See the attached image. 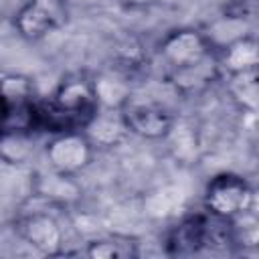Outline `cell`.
I'll list each match as a JSON object with an SVG mask.
<instances>
[{"mask_svg": "<svg viewBox=\"0 0 259 259\" xmlns=\"http://www.w3.org/2000/svg\"><path fill=\"white\" fill-rule=\"evenodd\" d=\"M235 245L233 221L208 210L182 219L166 237L168 255H196L204 249L217 251Z\"/></svg>", "mask_w": 259, "mask_h": 259, "instance_id": "6da1fadb", "label": "cell"}, {"mask_svg": "<svg viewBox=\"0 0 259 259\" xmlns=\"http://www.w3.org/2000/svg\"><path fill=\"white\" fill-rule=\"evenodd\" d=\"M253 206V190L249 182L231 172L217 174L204 188V208L223 219H237Z\"/></svg>", "mask_w": 259, "mask_h": 259, "instance_id": "7a4b0ae2", "label": "cell"}, {"mask_svg": "<svg viewBox=\"0 0 259 259\" xmlns=\"http://www.w3.org/2000/svg\"><path fill=\"white\" fill-rule=\"evenodd\" d=\"M67 20L65 0H26L16 16L14 26L26 40H40Z\"/></svg>", "mask_w": 259, "mask_h": 259, "instance_id": "3957f363", "label": "cell"}, {"mask_svg": "<svg viewBox=\"0 0 259 259\" xmlns=\"http://www.w3.org/2000/svg\"><path fill=\"white\" fill-rule=\"evenodd\" d=\"M127 132L146 140H164L174 127V115L156 101H130L119 109Z\"/></svg>", "mask_w": 259, "mask_h": 259, "instance_id": "277c9868", "label": "cell"}, {"mask_svg": "<svg viewBox=\"0 0 259 259\" xmlns=\"http://www.w3.org/2000/svg\"><path fill=\"white\" fill-rule=\"evenodd\" d=\"M93 144L85 132H65L55 134L47 146V160L51 170L77 176L83 168L89 166L93 158Z\"/></svg>", "mask_w": 259, "mask_h": 259, "instance_id": "5b68a950", "label": "cell"}, {"mask_svg": "<svg viewBox=\"0 0 259 259\" xmlns=\"http://www.w3.org/2000/svg\"><path fill=\"white\" fill-rule=\"evenodd\" d=\"M212 51L214 49L206 40L204 32L194 30V28L172 30L162 38V42L158 47L160 59H162V63L166 65L168 71L192 65V63L204 59L206 55H210Z\"/></svg>", "mask_w": 259, "mask_h": 259, "instance_id": "8992f818", "label": "cell"}, {"mask_svg": "<svg viewBox=\"0 0 259 259\" xmlns=\"http://www.w3.org/2000/svg\"><path fill=\"white\" fill-rule=\"evenodd\" d=\"M18 235L45 255L63 253V231L57 217L49 208L26 210L18 219Z\"/></svg>", "mask_w": 259, "mask_h": 259, "instance_id": "52a82bcc", "label": "cell"}, {"mask_svg": "<svg viewBox=\"0 0 259 259\" xmlns=\"http://www.w3.org/2000/svg\"><path fill=\"white\" fill-rule=\"evenodd\" d=\"M219 75H221V67H219L217 51H212L210 55H206L204 59H200L192 65L168 71L170 83L182 95H196V93L204 91L208 85H212V81H217Z\"/></svg>", "mask_w": 259, "mask_h": 259, "instance_id": "ba28073f", "label": "cell"}, {"mask_svg": "<svg viewBox=\"0 0 259 259\" xmlns=\"http://www.w3.org/2000/svg\"><path fill=\"white\" fill-rule=\"evenodd\" d=\"M217 59H219L221 71H225L227 75L257 69V65H259V47H257L255 36L253 34H243V36L231 40L229 45H225L217 51Z\"/></svg>", "mask_w": 259, "mask_h": 259, "instance_id": "9c48e42d", "label": "cell"}, {"mask_svg": "<svg viewBox=\"0 0 259 259\" xmlns=\"http://www.w3.org/2000/svg\"><path fill=\"white\" fill-rule=\"evenodd\" d=\"M83 132L93 146L107 148V146H115L117 142H121L123 136L127 134V127L123 123L119 109H101L99 107Z\"/></svg>", "mask_w": 259, "mask_h": 259, "instance_id": "30bf717a", "label": "cell"}, {"mask_svg": "<svg viewBox=\"0 0 259 259\" xmlns=\"http://www.w3.org/2000/svg\"><path fill=\"white\" fill-rule=\"evenodd\" d=\"M34 194L55 202L57 206H67V204H73L81 196V188L75 176L51 170L47 174H38Z\"/></svg>", "mask_w": 259, "mask_h": 259, "instance_id": "8fae6325", "label": "cell"}, {"mask_svg": "<svg viewBox=\"0 0 259 259\" xmlns=\"http://www.w3.org/2000/svg\"><path fill=\"white\" fill-rule=\"evenodd\" d=\"M93 81L97 105L101 109H121L130 101V81L121 73H101Z\"/></svg>", "mask_w": 259, "mask_h": 259, "instance_id": "7c38bea8", "label": "cell"}, {"mask_svg": "<svg viewBox=\"0 0 259 259\" xmlns=\"http://www.w3.org/2000/svg\"><path fill=\"white\" fill-rule=\"evenodd\" d=\"M227 91L233 103L245 111V113H255L257 103H259V81H257V69L249 71H239L227 75Z\"/></svg>", "mask_w": 259, "mask_h": 259, "instance_id": "4fadbf2b", "label": "cell"}, {"mask_svg": "<svg viewBox=\"0 0 259 259\" xmlns=\"http://www.w3.org/2000/svg\"><path fill=\"white\" fill-rule=\"evenodd\" d=\"M34 140L30 132L0 130V160L12 166L26 164L32 158Z\"/></svg>", "mask_w": 259, "mask_h": 259, "instance_id": "5bb4252c", "label": "cell"}, {"mask_svg": "<svg viewBox=\"0 0 259 259\" xmlns=\"http://www.w3.org/2000/svg\"><path fill=\"white\" fill-rule=\"evenodd\" d=\"M34 101V85L24 75H4L0 77V111L22 107Z\"/></svg>", "mask_w": 259, "mask_h": 259, "instance_id": "9a60e30c", "label": "cell"}, {"mask_svg": "<svg viewBox=\"0 0 259 259\" xmlns=\"http://www.w3.org/2000/svg\"><path fill=\"white\" fill-rule=\"evenodd\" d=\"M85 255L93 259H130L138 255V243L127 237H103L87 245Z\"/></svg>", "mask_w": 259, "mask_h": 259, "instance_id": "2e32d148", "label": "cell"}, {"mask_svg": "<svg viewBox=\"0 0 259 259\" xmlns=\"http://www.w3.org/2000/svg\"><path fill=\"white\" fill-rule=\"evenodd\" d=\"M257 14V0H227L225 4V16L247 20Z\"/></svg>", "mask_w": 259, "mask_h": 259, "instance_id": "e0dca14e", "label": "cell"}, {"mask_svg": "<svg viewBox=\"0 0 259 259\" xmlns=\"http://www.w3.org/2000/svg\"><path fill=\"white\" fill-rule=\"evenodd\" d=\"M123 6H127V8H146V6H150L154 0H119Z\"/></svg>", "mask_w": 259, "mask_h": 259, "instance_id": "ac0fdd59", "label": "cell"}]
</instances>
